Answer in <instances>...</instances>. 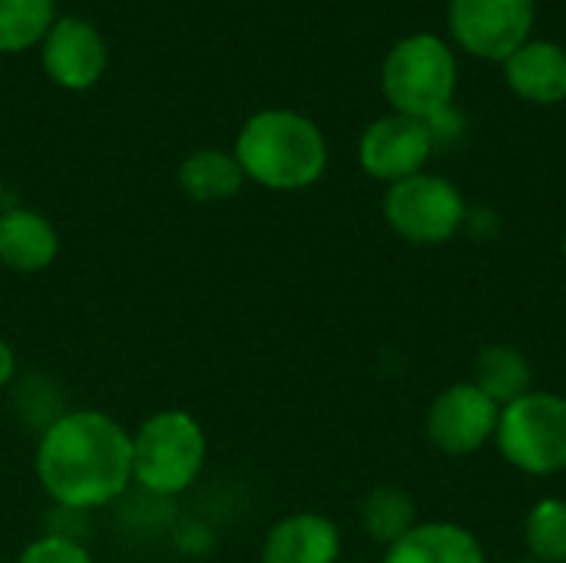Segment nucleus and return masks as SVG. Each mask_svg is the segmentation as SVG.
Masks as SVG:
<instances>
[{
	"label": "nucleus",
	"mask_w": 566,
	"mask_h": 563,
	"mask_svg": "<svg viewBox=\"0 0 566 563\" xmlns=\"http://www.w3.org/2000/svg\"><path fill=\"white\" fill-rule=\"evenodd\" d=\"M494 445L501 458L531 478L566 471V398L557 392H527L501 408Z\"/></svg>",
	"instance_id": "39448f33"
},
{
	"label": "nucleus",
	"mask_w": 566,
	"mask_h": 563,
	"mask_svg": "<svg viewBox=\"0 0 566 563\" xmlns=\"http://www.w3.org/2000/svg\"><path fill=\"white\" fill-rule=\"evenodd\" d=\"M527 557L541 563H566V501L541 498L524 518Z\"/></svg>",
	"instance_id": "a211bd4d"
},
{
	"label": "nucleus",
	"mask_w": 566,
	"mask_h": 563,
	"mask_svg": "<svg viewBox=\"0 0 566 563\" xmlns=\"http://www.w3.org/2000/svg\"><path fill=\"white\" fill-rule=\"evenodd\" d=\"M60 256V232L56 226L23 206H7L0 212V265L17 275H36L50 269Z\"/></svg>",
	"instance_id": "ddd939ff"
},
{
	"label": "nucleus",
	"mask_w": 566,
	"mask_h": 563,
	"mask_svg": "<svg viewBox=\"0 0 566 563\" xmlns=\"http://www.w3.org/2000/svg\"><path fill=\"white\" fill-rule=\"evenodd\" d=\"M106 43L80 17H60L43 37V70L63 90H90L106 73Z\"/></svg>",
	"instance_id": "9d476101"
},
{
	"label": "nucleus",
	"mask_w": 566,
	"mask_h": 563,
	"mask_svg": "<svg viewBox=\"0 0 566 563\" xmlns=\"http://www.w3.org/2000/svg\"><path fill=\"white\" fill-rule=\"evenodd\" d=\"M17 375V355L7 338H0V388H7Z\"/></svg>",
	"instance_id": "412c9836"
},
{
	"label": "nucleus",
	"mask_w": 566,
	"mask_h": 563,
	"mask_svg": "<svg viewBox=\"0 0 566 563\" xmlns=\"http://www.w3.org/2000/svg\"><path fill=\"white\" fill-rule=\"evenodd\" d=\"M33 468L53 504L96 511L133 484V435L106 411L76 408L46 425Z\"/></svg>",
	"instance_id": "f257e3e1"
},
{
	"label": "nucleus",
	"mask_w": 566,
	"mask_h": 563,
	"mask_svg": "<svg viewBox=\"0 0 566 563\" xmlns=\"http://www.w3.org/2000/svg\"><path fill=\"white\" fill-rule=\"evenodd\" d=\"M507 90L534 106H557L566 100V50L554 40L531 37L504 63Z\"/></svg>",
	"instance_id": "9b49d317"
},
{
	"label": "nucleus",
	"mask_w": 566,
	"mask_h": 563,
	"mask_svg": "<svg viewBox=\"0 0 566 563\" xmlns=\"http://www.w3.org/2000/svg\"><path fill=\"white\" fill-rule=\"evenodd\" d=\"M245 186V173L232 153L222 149H196L179 166V189L196 202H222L239 196Z\"/></svg>",
	"instance_id": "2eb2a0df"
},
{
	"label": "nucleus",
	"mask_w": 566,
	"mask_h": 563,
	"mask_svg": "<svg viewBox=\"0 0 566 563\" xmlns=\"http://www.w3.org/2000/svg\"><path fill=\"white\" fill-rule=\"evenodd\" d=\"M511 563H541V561H531V557H524V561H511Z\"/></svg>",
	"instance_id": "b1692460"
},
{
	"label": "nucleus",
	"mask_w": 566,
	"mask_h": 563,
	"mask_svg": "<svg viewBox=\"0 0 566 563\" xmlns=\"http://www.w3.org/2000/svg\"><path fill=\"white\" fill-rule=\"evenodd\" d=\"M232 156L245 179L272 192H298L325 176L328 139L298 110H259L242 123Z\"/></svg>",
	"instance_id": "f03ea898"
},
{
	"label": "nucleus",
	"mask_w": 566,
	"mask_h": 563,
	"mask_svg": "<svg viewBox=\"0 0 566 563\" xmlns=\"http://www.w3.org/2000/svg\"><path fill=\"white\" fill-rule=\"evenodd\" d=\"M560 249H564V256H566V229H564V239H560Z\"/></svg>",
	"instance_id": "5701e85b"
},
{
	"label": "nucleus",
	"mask_w": 566,
	"mask_h": 563,
	"mask_svg": "<svg viewBox=\"0 0 566 563\" xmlns=\"http://www.w3.org/2000/svg\"><path fill=\"white\" fill-rule=\"evenodd\" d=\"M497 408L524 398L534 392V368L527 355L514 345H488L481 348L474 362V378H471Z\"/></svg>",
	"instance_id": "dca6fc26"
},
{
	"label": "nucleus",
	"mask_w": 566,
	"mask_h": 563,
	"mask_svg": "<svg viewBox=\"0 0 566 563\" xmlns=\"http://www.w3.org/2000/svg\"><path fill=\"white\" fill-rule=\"evenodd\" d=\"M53 17V0H0V53H23L43 43Z\"/></svg>",
	"instance_id": "6ab92c4d"
},
{
	"label": "nucleus",
	"mask_w": 566,
	"mask_h": 563,
	"mask_svg": "<svg viewBox=\"0 0 566 563\" xmlns=\"http://www.w3.org/2000/svg\"><path fill=\"white\" fill-rule=\"evenodd\" d=\"M418 524H421L418 521V504H415V498L405 488L378 484L361 501V528L381 548L398 544Z\"/></svg>",
	"instance_id": "f3484780"
},
{
	"label": "nucleus",
	"mask_w": 566,
	"mask_h": 563,
	"mask_svg": "<svg viewBox=\"0 0 566 563\" xmlns=\"http://www.w3.org/2000/svg\"><path fill=\"white\" fill-rule=\"evenodd\" d=\"M381 563H488L474 531L454 521H421L398 544L385 548Z\"/></svg>",
	"instance_id": "4468645a"
},
{
	"label": "nucleus",
	"mask_w": 566,
	"mask_h": 563,
	"mask_svg": "<svg viewBox=\"0 0 566 563\" xmlns=\"http://www.w3.org/2000/svg\"><path fill=\"white\" fill-rule=\"evenodd\" d=\"M206 461L209 438L189 411H156L133 435V481L156 498L189 491L206 471Z\"/></svg>",
	"instance_id": "20e7f679"
},
{
	"label": "nucleus",
	"mask_w": 566,
	"mask_h": 563,
	"mask_svg": "<svg viewBox=\"0 0 566 563\" xmlns=\"http://www.w3.org/2000/svg\"><path fill=\"white\" fill-rule=\"evenodd\" d=\"M381 90L391 103V113L434 119L454 106L458 93V56L454 46L438 33H408L401 37L381 63Z\"/></svg>",
	"instance_id": "7ed1b4c3"
},
{
	"label": "nucleus",
	"mask_w": 566,
	"mask_h": 563,
	"mask_svg": "<svg viewBox=\"0 0 566 563\" xmlns=\"http://www.w3.org/2000/svg\"><path fill=\"white\" fill-rule=\"evenodd\" d=\"M434 149L438 143L424 119L388 113L365 126L358 139V166L365 169V176L395 186L401 179L424 173Z\"/></svg>",
	"instance_id": "1a4fd4ad"
},
{
	"label": "nucleus",
	"mask_w": 566,
	"mask_h": 563,
	"mask_svg": "<svg viewBox=\"0 0 566 563\" xmlns=\"http://www.w3.org/2000/svg\"><path fill=\"white\" fill-rule=\"evenodd\" d=\"M381 212L398 239L424 249L451 242L468 222V202L461 189L428 169L388 186Z\"/></svg>",
	"instance_id": "423d86ee"
},
{
	"label": "nucleus",
	"mask_w": 566,
	"mask_h": 563,
	"mask_svg": "<svg viewBox=\"0 0 566 563\" xmlns=\"http://www.w3.org/2000/svg\"><path fill=\"white\" fill-rule=\"evenodd\" d=\"M342 531L332 518L298 511L275 521L262 541V563H338Z\"/></svg>",
	"instance_id": "f8f14e48"
},
{
	"label": "nucleus",
	"mask_w": 566,
	"mask_h": 563,
	"mask_svg": "<svg viewBox=\"0 0 566 563\" xmlns=\"http://www.w3.org/2000/svg\"><path fill=\"white\" fill-rule=\"evenodd\" d=\"M497 421L501 408L474 382H454L428 405L424 435L434 451L448 458H468L494 441Z\"/></svg>",
	"instance_id": "6e6552de"
},
{
	"label": "nucleus",
	"mask_w": 566,
	"mask_h": 563,
	"mask_svg": "<svg viewBox=\"0 0 566 563\" xmlns=\"http://www.w3.org/2000/svg\"><path fill=\"white\" fill-rule=\"evenodd\" d=\"M537 0H451L448 30L451 40L491 63H504L534 33Z\"/></svg>",
	"instance_id": "0eeeda50"
},
{
	"label": "nucleus",
	"mask_w": 566,
	"mask_h": 563,
	"mask_svg": "<svg viewBox=\"0 0 566 563\" xmlns=\"http://www.w3.org/2000/svg\"><path fill=\"white\" fill-rule=\"evenodd\" d=\"M17 563H93V557L80 541L66 534H43L20 551Z\"/></svg>",
	"instance_id": "aec40b11"
},
{
	"label": "nucleus",
	"mask_w": 566,
	"mask_h": 563,
	"mask_svg": "<svg viewBox=\"0 0 566 563\" xmlns=\"http://www.w3.org/2000/svg\"><path fill=\"white\" fill-rule=\"evenodd\" d=\"M7 209V202H3V179H0V212Z\"/></svg>",
	"instance_id": "4be33fe9"
}]
</instances>
